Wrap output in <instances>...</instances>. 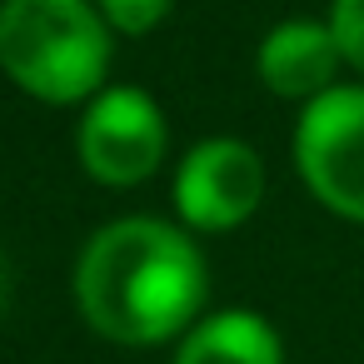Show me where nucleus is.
I'll return each mask as SVG.
<instances>
[{"instance_id":"nucleus-2","label":"nucleus","mask_w":364,"mask_h":364,"mask_svg":"<svg viewBox=\"0 0 364 364\" xmlns=\"http://www.w3.org/2000/svg\"><path fill=\"white\" fill-rule=\"evenodd\" d=\"M115 31L95 0H0V70L41 105H85L110 85Z\"/></svg>"},{"instance_id":"nucleus-6","label":"nucleus","mask_w":364,"mask_h":364,"mask_svg":"<svg viewBox=\"0 0 364 364\" xmlns=\"http://www.w3.org/2000/svg\"><path fill=\"white\" fill-rule=\"evenodd\" d=\"M255 70H259V85L269 95L309 105L324 90H334L339 85V70H349V65H344V50H339L329 21L289 16V21L269 26V36L259 41Z\"/></svg>"},{"instance_id":"nucleus-1","label":"nucleus","mask_w":364,"mask_h":364,"mask_svg":"<svg viewBox=\"0 0 364 364\" xmlns=\"http://www.w3.org/2000/svg\"><path fill=\"white\" fill-rule=\"evenodd\" d=\"M80 319L125 349L180 339L210 299V264L180 220L120 215L100 225L70 274Z\"/></svg>"},{"instance_id":"nucleus-9","label":"nucleus","mask_w":364,"mask_h":364,"mask_svg":"<svg viewBox=\"0 0 364 364\" xmlns=\"http://www.w3.org/2000/svg\"><path fill=\"white\" fill-rule=\"evenodd\" d=\"M329 31L344 50V65L364 80V0H329Z\"/></svg>"},{"instance_id":"nucleus-8","label":"nucleus","mask_w":364,"mask_h":364,"mask_svg":"<svg viewBox=\"0 0 364 364\" xmlns=\"http://www.w3.org/2000/svg\"><path fill=\"white\" fill-rule=\"evenodd\" d=\"M95 6L115 36H150L175 11V0H95Z\"/></svg>"},{"instance_id":"nucleus-10","label":"nucleus","mask_w":364,"mask_h":364,"mask_svg":"<svg viewBox=\"0 0 364 364\" xmlns=\"http://www.w3.org/2000/svg\"><path fill=\"white\" fill-rule=\"evenodd\" d=\"M6 304H11V264L0 255V314H6Z\"/></svg>"},{"instance_id":"nucleus-4","label":"nucleus","mask_w":364,"mask_h":364,"mask_svg":"<svg viewBox=\"0 0 364 364\" xmlns=\"http://www.w3.org/2000/svg\"><path fill=\"white\" fill-rule=\"evenodd\" d=\"M165 150H170V125L150 90L105 85L95 100H85L75 125V155L95 185L135 190L165 165Z\"/></svg>"},{"instance_id":"nucleus-5","label":"nucleus","mask_w":364,"mask_h":364,"mask_svg":"<svg viewBox=\"0 0 364 364\" xmlns=\"http://www.w3.org/2000/svg\"><path fill=\"white\" fill-rule=\"evenodd\" d=\"M264 190H269V170L250 140L205 135L180 155L170 200L190 235H230L255 220Z\"/></svg>"},{"instance_id":"nucleus-7","label":"nucleus","mask_w":364,"mask_h":364,"mask_svg":"<svg viewBox=\"0 0 364 364\" xmlns=\"http://www.w3.org/2000/svg\"><path fill=\"white\" fill-rule=\"evenodd\" d=\"M170 364H284V339L255 309H215L175 339Z\"/></svg>"},{"instance_id":"nucleus-3","label":"nucleus","mask_w":364,"mask_h":364,"mask_svg":"<svg viewBox=\"0 0 364 364\" xmlns=\"http://www.w3.org/2000/svg\"><path fill=\"white\" fill-rule=\"evenodd\" d=\"M294 175L334 220L364 225V80H339L299 105L289 135Z\"/></svg>"}]
</instances>
